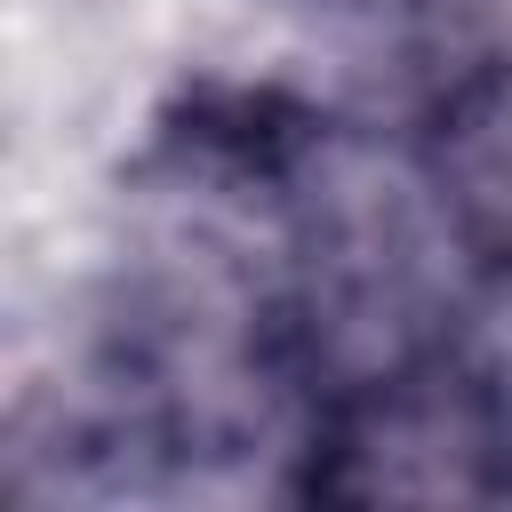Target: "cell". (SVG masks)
Returning <instances> with one entry per match:
<instances>
[{
	"label": "cell",
	"instance_id": "6da1fadb",
	"mask_svg": "<svg viewBox=\"0 0 512 512\" xmlns=\"http://www.w3.org/2000/svg\"><path fill=\"white\" fill-rule=\"evenodd\" d=\"M504 448V416L480 384L464 376H400L384 384L336 456H352L360 472L344 488L360 496H472V488H496V472H480V456Z\"/></svg>",
	"mask_w": 512,
	"mask_h": 512
}]
</instances>
